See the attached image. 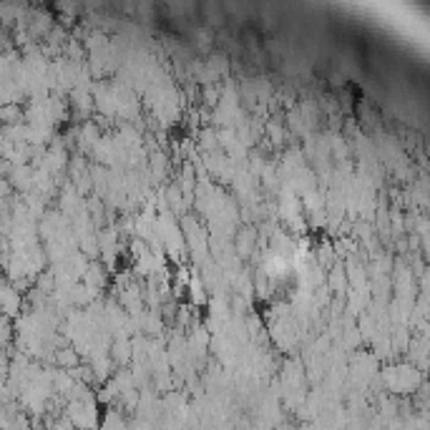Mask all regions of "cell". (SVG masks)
Here are the masks:
<instances>
[{
  "instance_id": "cell-5",
  "label": "cell",
  "mask_w": 430,
  "mask_h": 430,
  "mask_svg": "<svg viewBox=\"0 0 430 430\" xmlns=\"http://www.w3.org/2000/svg\"><path fill=\"white\" fill-rule=\"evenodd\" d=\"M3 141L6 139H3V124H0V144H3Z\"/></svg>"
},
{
  "instance_id": "cell-1",
  "label": "cell",
  "mask_w": 430,
  "mask_h": 430,
  "mask_svg": "<svg viewBox=\"0 0 430 430\" xmlns=\"http://www.w3.org/2000/svg\"><path fill=\"white\" fill-rule=\"evenodd\" d=\"M8 187L21 191V194H28L33 189V167L30 164H23V167H8L6 174Z\"/></svg>"
},
{
  "instance_id": "cell-3",
  "label": "cell",
  "mask_w": 430,
  "mask_h": 430,
  "mask_svg": "<svg viewBox=\"0 0 430 430\" xmlns=\"http://www.w3.org/2000/svg\"><path fill=\"white\" fill-rule=\"evenodd\" d=\"M10 337H13V325H10V319L0 315V350L10 342Z\"/></svg>"
},
{
  "instance_id": "cell-4",
  "label": "cell",
  "mask_w": 430,
  "mask_h": 430,
  "mask_svg": "<svg viewBox=\"0 0 430 430\" xmlns=\"http://www.w3.org/2000/svg\"><path fill=\"white\" fill-rule=\"evenodd\" d=\"M76 350H58V362H61V365H76Z\"/></svg>"
},
{
  "instance_id": "cell-2",
  "label": "cell",
  "mask_w": 430,
  "mask_h": 430,
  "mask_svg": "<svg viewBox=\"0 0 430 430\" xmlns=\"http://www.w3.org/2000/svg\"><path fill=\"white\" fill-rule=\"evenodd\" d=\"M0 124H3V126L23 124V109H21V104L0 106Z\"/></svg>"
}]
</instances>
